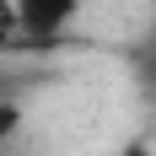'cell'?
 I'll use <instances>...</instances> for the list:
<instances>
[{"label":"cell","mask_w":156,"mask_h":156,"mask_svg":"<svg viewBox=\"0 0 156 156\" xmlns=\"http://www.w3.org/2000/svg\"><path fill=\"white\" fill-rule=\"evenodd\" d=\"M16 16H22V32H27V48L32 54H43L65 38V32L76 27L81 16V0H11Z\"/></svg>","instance_id":"obj_1"},{"label":"cell","mask_w":156,"mask_h":156,"mask_svg":"<svg viewBox=\"0 0 156 156\" xmlns=\"http://www.w3.org/2000/svg\"><path fill=\"white\" fill-rule=\"evenodd\" d=\"M0 86H5V76H0Z\"/></svg>","instance_id":"obj_6"},{"label":"cell","mask_w":156,"mask_h":156,"mask_svg":"<svg viewBox=\"0 0 156 156\" xmlns=\"http://www.w3.org/2000/svg\"><path fill=\"white\" fill-rule=\"evenodd\" d=\"M5 54H32L27 32H22V16H16L11 0H0V59H5Z\"/></svg>","instance_id":"obj_2"},{"label":"cell","mask_w":156,"mask_h":156,"mask_svg":"<svg viewBox=\"0 0 156 156\" xmlns=\"http://www.w3.org/2000/svg\"><path fill=\"white\" fill-rule=\"evenodd\" d=\"M16 124H22V108H16V102H0V145L16 135Z\"/></svg>","instance_id":"obj_4"},{"label":"cell","mask_w":156,"mask_h":156,"mask_svg":"<svg viewBox=\"0 0 156 156\" xmlns=\"http://www.w3.org/2000/svg\"><path fill=\"white\" fill-rule=\"evenodd\" d=\"M119 156H156V145L145 140V135H135V140H124V145H119Z\"/></svg>","instance_id":"obj_5"},{"label":"cell","mask_w":156,"mask_h":156,"mask_svg":"<svg viewBox=\"0 0 156 156\" xmlns=\"http://www.w3.org/2000/svg\"><path fill=\"white\" fill-rule=\"evenodd\" d=\"M135 81H140L145 92H151V97H156V27H151V32H145V43H140V48H135Z\"/></svg>","instance_id":"obj_3"}]
</instances>
